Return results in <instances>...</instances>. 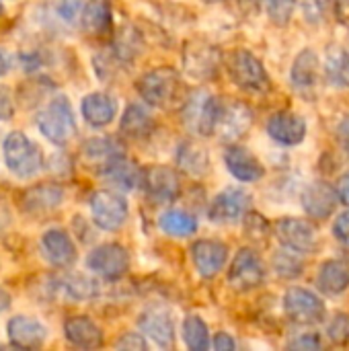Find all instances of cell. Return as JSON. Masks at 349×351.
<instances>
[{
	"label": "cell",
	"instance_id": "cell-1",
	"mask_svg": "<svg viewBox=\"0 0 349 351\" xmlns=\"http://www.w3.org/2000/svg\"><path fill=\"white\" fill-rule=\"evenodd\" d=\"M136 90L146 105L158 109H173L177 105H183L185 84L175 68L160 66L144 72L136 82Z\"/></svg>",
	"mask_w": 349,
	"mask_h": 351
},
{
	"label": "cell",
	"instance_id": "cell-2",
	"mask_svg": "<svg viewBox=\"0 0 349 351\" xmlns=\"http://www.w3.org/2000/svg\"><path fill=\"white\" fill-rule=\"evenodd\" d=\"M35 121L41 136L56 146H66L76 136V117L68 97L64 95H56L53 99H49L39 109Z\"/></svg>",
	"mask_w": 349,
	"mask_h": 351
},
{
	"label": "cell",
	"instance_id": "cell-3",
	"mask_svg": "<svg viewBox=\"0 0 349 351\" xmlns=\"http://www.w3.org/2000/svg\"><path fill=\"white\" fill-rule=\"evenodd\" d=\"M224 64H226L230 80L239 88L253 93V95H263L269 90V86H272L269 74H267L263 62L253 51L234 49L226 56Z\"/></svg>",
	"mask_w": 349,
	"mask_h": 351
},
{
	"label": "cell",
	"instance_id": "cell-4",
	"mask_svg": "<svg viewBox=\"0 0 349 351\" xmlns=\"http://www.w3.org/2000/svg\"><path fill=\"white\" fill-rule=\"evenodd\" d=\"M224 64V53L218 45L206 39H189L181 51L183 72L200 82L214 80Z\"/></svg>",
	"mask_w": 349,
	"mask_h": 351
},
{
	"label": "cell",
	"instance_id": "cell-5",
	"mask_svg": "<svg viewBox=\"0 0 349 351\" xmlns=\"http://www.w3.org/2000/svg\"><path fill=\"white\" fill-rule=\"evenodd\" d=\"M4 160L8 171L19 179H31L43 167L39 146L23 132H10L4 138Z\"/></svg>",
	"mask_w": 349,
	"mask_h": 351
},
{
	"label": "cell",
	"instance_id": "cell-6",
	"mask_svg": "<svg viewBox=\"0 0 349 351\" xmlns=\"http://www.w3.org/2000/svg\"><path fill=\"white\" fill-rule=\"evenodd\" d=\"M220 105H222V99H218L206 90L191 93L181 105L183 125L195 136H214Z\"/></svg>",
	"mask_w": 349,
	"mask_h": 351
},
{
	"label": "cell",
	"instance_id": "cell-7",
	"mask_svg": "<svg viewBox=\"0 0 349 351\" xmlns=\"http://www.w3.org/2000/svg\"><path fill=\"white\" fill-rule=\"evenodd\" d=\"M91 216L93 222L107 232L119 230L130 216V208L125 197L113 189H99L91 197Z\"/></svg>",
	"mask_w": 349,
	"mask_h": 351
},
{
	"label": "cell",
	"instance_id": "cell-8",
	"mask_svg": "<svg viewBox=\"0 0 349 351\" xmlns=\"http://www.w3.org/2000/svg\"><path fill=\"white\" fill-rule=\"evenodd\" d=\"M265 263L251 247L241 249L228 269V284L237 292H251L265 282Z\"/></svg>",
	"mask_w": 349,
	"mask_h": 351
},
{
	"label": "cell",
	"instance_id": "cell-9",
	"mask_svg": "<svg viewBox=\"0 0 349 351\" xmlns=\"http://www.w3.org/2000/svg\"><path fill=\"white\" fill-rule=\"evenodd\" d=\"M86 267L103 280H119L130 269V253L117 243H105L95 247L86 257Z\"/></svg>",
	"mask_w": 349,
	"mask_h": 351
},
{
	"label": "cell",
	"instance_id": "cell-10",
	"mask_svg": "<svg viewBox=\"0 0 349 351\" xmlns=\"http://www.w3.org/2000/svg\"><path fill=\"white\" fill-rule=\"evenodd\" d=\"M284 313L296 325H317L325 319V302L306 288H290L284 294Z\"/></svg>",
	"mask_w": 349,
	"mask_h": 351
},
{
	"label": "cell",
	"instance_id": "cell-11",
	"mask_svg": "<svg viewBox=\"0 0 349 351\" xmlns=\"http://www.w3.org/2000/svg\"><path fill=\"white\" fill-rule=\"evenodd\" d=\"M251 204L253 197L249 191L241 187H228L212 199L208 208V218L214 224H232L251 212Z\"/></svg>",
	"mask_w": 349,
	"mask_h": 351
},
{
	"label": "cell",
	"instance_id": "cell-12",
	"mask_svg": "<svg viewBox=\"0 0 349 351\" xmlns=\"http://www.w3.org/2000/svg\"><path fill=\"white\" fill-rule=\"evenodd\" d=\"M251 125H253V111L249 109V105H245L243 101H224L222 99L214 136H218L222 142L232 144V142L241 140L251 130Z\"/></svg>",
	"mask_w": 349,
	"mask_h": 351
},
{
	"label": "cell",
	"instance_id": "cell-13",
	"mask_svg": "<svg viewBox=\"0 0 349 351\" xmlns=\"http://www.w3.org/2000/svg\"><path fill=\"white\" fill-rule=\"evenodd\" d=\"M138 327L158 348L171 350L175 346V319L167 306L163 304L146 306L138 317Z\"/></svg>",
	"mask_w": 349,
	"mask_h": 351
},
{
	"label": "cell",
	"instance_id": "cell-14",
	"mask_svg": "<svg viewBox=\"0 0 349 351\" xmlns=\"http://www.w3.org/2000/svg\"><path fill=\"white\" fill-rule=\"evenodd\" d=\"M142 187L148 195L158 206L173 204L181 195V179L177 171L165 167V165H154L150 169H144V179Z\"/></svg>",
	"mask_w": 349,
	"mask_h": 351
},
{
	"label": "cell",
	"instance_id": "cell-15",
	"mask_svg": "<svg viewBox=\"0 0 349 351\" xmlns=\"http://www.w3.org/2000/svg\"><path fill=\"white\" fill-rule=\"evenodd\" d=\"M274 232L282 247L298 251L302 255L311 253L317 247V230L306 220L292 218V216L280 218L274 226Z\"/></svg>",
	"mask_w": 349,
	"mask_h": 351
},
{
	"label": "cell",
	"instance_id": "cell-16",
	"mask_svg": "<svg viewBox=\"0 0 349 351\" xmlns=\"http://www.w3.org/2000/svg\"><path fill=\"white\" fill-rule=\"evenodd\" d=\"M191 261L204 280H212L224 269L228 261V247L222 241L200 239L191 245Z\"/></svg>",
	"mask_w": 349,
	"mask_h": 351
},
{
	"label": "cell",
	"instance_id": "cell-17",
	"mask_svg": "<svg viewBox=\"0 0 349 351\" xmlns=\"http://www.w3.org/2000/svg\"><path fill=\"white\" fill-rule=\"evenodd\" d=\"M39 247H41V255L45 257V261L58 269L72 267L78 257L72 237L62 228H49L47 232H43Z\"/></svg>",
	"mask_w": 349,
	"mask_h": 351
},
{
	"label": "cell",
	"instance_id": "cell-18",
	"mask_svg": "<svg viewBox=\"0 0 349 351\" xmlns=\"http://www.w3.org/2000/svg\"><path fill=\"white\" fill-rule=\"evenodd\" d=\"M267 136L280 146H298L306 138V121L298 113L278 111L265 123Z\"/></svg>",
	"mask_w": 349,
	"mask_h": 351
},
{
	"label": "cell",
	"instance_id": "cell-19",
	"mask_svg": "<svg viewBox=\"0 0 349 351\" xmlns=\"http://www.w3.org/2000/svg\"><path fill=\"white\" fill-rule=\"evenodd\" d=\"M300 202H302L304 212L313 220H327L335 212L339 195H337V189L331 183L315 181V183L304 187V191L300 195Z\"/></svg>",
	"mask_w": 349,
	"mask_h": 351
},
{
	"label": "cell",
	"instance_id": "cell-20",
	"mask_svg": "<svg viewBox=\"0 0 349 351\" xmlns=\"http://www.w3.org/2000/svg\"><path fill=\"white\" fill-rule=\"evenodd\" d=\"M6 335L12 348L19 350H39L47 339V329L33 317L16 315L6 323Z\"/></svg>",
	"mask_w": 349,
	"mask_h": 351
},
{
	"label": "cell",
	"instance_id": "cell-21",
	"mask_svg": "<svg viewBox=\"0 0 349 351\" xmlns=\"http://www.w3.org/2000/svg\"><path fill=\"white\" fill-rule=\"evenodd\" d=\"M224 165H226L228 173L243 183H255V181L263 179V175H265L263 162L249 148L239 146V144H230L226 148Z\"/></svg>",
	"mask_w": 349,
	"mask_h": 351
},
{
	"label": "cell",
	"instance_id": "cell-22",
	"mask_svg": "<svg viewBox=\"0 0 349 351\" xmlns=\"http://www.w3.org/2000/svg\"><path fill=\"white\" fill-rule=\"evenodd\" d=\"M64 337L70 346L80 350H97L103 346V331L101 327L84 315L70 317L64 323Z\"/></svg>",
	"mask_w": 349,
	"mask_h": 351
},
{
	"label": "cell",
	"instance_id": "cell-23",
	"mask_svg": "<svg viewBox=\"0 0 349 351\" xmlns=\"http://www.w3.org/2000/svg\"><path fill=\"white\" fill-rule=\"evenodd\" d=\"M317 78H319V58L315 49H302L290 68V82L296 93L311 97L317 88Z\"/></svg>",
	"mask_w": 349,
	"mask_h": 351
},
{
	"label": "cell",
	"instance_id": "cell-24",
	"mask_svg": "<svg viewBox=\"0 0 349 351\" xmlns=\"http://www.w3.org/2000/svg\"><path fill=\"white\" fill-rule=\"evenodd\" d=\"M123 156V146L111 136H97L82 144V158L88 167L97 169L99 173L109 167L113 160Z\"/></svg>",
	"mask_w": 349,
	"mask_h": 351
},
{
	"label": "cell",
	"instance_id": "cell-25",
	"mask_svg": "<svg viewBox=\"0 0 349 351\" xmlns=\"http://www.w3.org/2000/svg\"><path fill=\"white\" fill-rule=\"evenodd\" d=\"M82 29L91 37H107L113 29V6L111 0H88L80 16Z\"/></svg>",
	"mask_w": 349,
	"mask_h": 351
},
{
	"label": "cell",
	"instance_id": "cell-26",
	"mask_svg": "<svg viewBox=\"0 0 349 351\" xmlns=\"http://www.w3.org/2000/svg\"><path fill=\"white\" fill-rule=\"evenodd\" d=\"M80 111L91 128H105L115 119L117 101L109 93H91L82 99Z\"/></svg>",
	"mask_w": 349,
	"mask_h": 351
},
{
	"label": "cell",
	"instance_id": "cell-27",
	"mask_svg": "<svg viewBox=\"0 0 349 351\" xmlns=\"http://www.w3.org/2000/svg\"><path fill=\"white\" fill-rule=\"evenodd\" d=\"M101 175L109 185H113L119 191L138 189L142 187V179H144V171L140 169V165L125 156H119L117 160H113L109 167L101 171Z\"/></svg>",
	"mask_w": 349,
	"mask_h": 351
},
{
	"label": "cell",
	"instance_id": "cell-28",
	"mask_svg": "<svg viewBox=\"0 0 349 351\" xmlns=\"http://www.w3.org/2000/svg\"><path fill=\"white\" fill-rule=\"evenodd\" d=\"M64 199V189L51 183H41L23 193V210L31 216H43L56 210Z\"/></svg>",
	"mask_w": 349,
	"mask_h": 351
},
{
	"label": "cell",
	"instance_id": "cell-29",
	"mask_svg": "<svg viewBox=\"0 0 349 351\" xmlns=\"http://www.w3.org/2000/svg\"><path fill=\"white\" fill-rule=\"evenodd\" d=\"M175 160H177V167L181 173L189 175V177H206L208 171H210V156H208V150L195 142V140H187V142H181L177 146V152H175Z\"/></svg>",
	"mask_w": 349,
	"mask_h": 351
},
{
	"label": "cell",
	"instance_id": "cell-30",
	"mask_svg": "<svg viewBox=\"0 0 349 351\" xmlns=\"http://www.w3.org/2000/svg\"><path fill=\"white\" fill-rule=\"evenodd\" d=\"M119 132L130 140H144L154 132V117L144 105L130 103L121 115Z\"/></svg>",
	"mask_w": 349,
	"mask_h": 351
},
{
	"label": "cell",
	"instance_id": "cell-31",
	"mask_svg": "<svg viewBox=\"0 0 349 351\" xmlns=\"http://www.w3.org/2000/svg\"><path fill=\"white\" fill-rule=\"evenodd\" d=\"M317 288L327 296H339L349 288V263L344 259H329L317 274Z\"/></svg>",
	"mask_w": 349,
	"mask_h": 351
},
{
	"label": "cell",
	"instance_id": "cell-32",
	"mask_svg": "<svg viewBox=\"0 0 349 351\" xmlns=\"http://www.w3.org/2000/svg\"><path fill=\"white\" fill-rule=\"evenodd\" d=\"M325 78L331 86L349 88V51L341 45H329L325 53Z\"/></svg>",
	"mask_w": 349,
	"mask_h": 351
},
{
	"label": "cell",
	"instance_id": "cell-33",
	"mask_svg": "<svg viewBox=\"0 0 349 351\" xmlns=\"http://www.w3.org/2000/svg\"><path fill=\"white\" fill-rule=\"evenodd\" d=\"M158 228L175 239H187L197 232V218L185 210H165L158 216Z\"/></svg>",
	"mask_w": 349,
	"mask_h": 351
},
{
	"label": "cell",
	"instance_id": "cell-34",
	"mask_svg": "<svg viewBox=\"0 0 349 351\" xmlns=\"http://www.w3.org/2000/svg\"><path fill=\"white\" fill-rule=\"evenodd\" d=\"M56 290L68 298V300H74V302H80V300H91L99 294V284L82 274H70V276H64L56 282Z\"/></svg>",
	"mask_w": 349,
	"mask_h": 351
},
{
	"label": "cell",
	"instance_id": "cell-35",
	"mask_svg": "<svg viewBox=\"0 0 349 351\" xmlns=\"http://www.w3.org/2000/svg\"><path fill=\"white\" fill-rule=\"evenodd\" d=\"M142 35L134 27H123L117 31L111 51L119 60V64H132L142 53Z\"/></svg>",
	"mask_w": 349,
	"mask_h": 351
},
{
	"label": "cell",
	"instance_id": "cell-36",
	"mask_svg": "<svg viewBox=\"0 0 349 351\" xmlns=\"http://www.w3.org/2000/svg\"><path fill=\"white\" fill-rule=\"evenodd\" d=\"M181 333H183L185 346L191 351H206L208 348H212V335L202 317H195V315L187 317L183 321Z\"/></svg>",
	"mask_w": 349,
	"mask_h": 351
},
{
	"label": "cell",
	"instance_id": "cell-37",
	"mask_svg": "<svg viewBox=\"0 0 349 351\" xmlns=\"http://www.w3.org/2000/svg\"><path fill=\"white\" fill-rule=\"evenodd\" d=\"M272 267H274V271H276L280 278H284V280H296V278L302 276V271H304L302 253L284 247L282 251H278V253L274 255Z\"/></svg>",
	"mask_w": 349,
	"mask_h": 351
},
{
	"label": "cell",
	"instance_id": "cell-38",
	"mask_svg": "<svg viewBox=\"0 0 349 351\" xmlns=\"http://www.w3.org/2000/svg\"><path fill=\"white\" fill-rule=\"evenodd\" d=\"M261 6L265 8L269 21L278 27H284L290 23L294 10H296V0H261Z\"/></svg>",
	"mask_w": 349,
	"mask_h": 351
},
{
	"label": "cell",
	"instance_id": "cell-39",
	"mask_svg": "<svg viewBox=\"0 0 349 351\" xmlns=\"http://www.w3.org/2000/svg\"><path fill=\"white\" fill-rule=\"evenodd\" d=\"M327 337L333 346H348L349 343V315L335 313L327 323Z\"/></svg>",
	"mask_w": 349,
	"mask_h": 351
},
{
	"label": "cell",
	"instance_id": "cell-40",
	"mask_svg": "<svg viewBox=\"0 0 349 351\" xmlns=\"http://www.w3.org/2000/svg\"><path fill=\"white\" fill-rule=\"evenodd\" d=\"M245 232L253 243H267V234H269V224L267 218H263L257 212H249L245 216Z\"/></svg>",
	"mask_w": 349,
	"mask_h": 351
},
{
	"label": "cell",
	"instance_id": "cell-41",
	"mask_svg": "<svg viewBox=\"0 0 349 351\" xmlns=\"http://www.w3.org/2000/svg\"><path fill=\"white\" fill-rule=\"evenodd\" d=\"M298 6L302 10V16L311 23V25H319L325 21L331 0H298Z\"/></svg>",
	"mask_w": 349,
	"mask_h": 351
},
{
	"label": "cell",
	"instance_id": "cell-42",
	"mask_svg": "<svg viewBox=\"0 0 349 351\" xmlns=\"http://www.w3.org/2000/svg\"><path fill=\"white\" fill-rule=\"evenodd\" d=\"M82 8H84L82 0H58L56 2V12L68 25H74L82 16Z\"/></svg>",
	"mask_w": 349,
	"mask_h": 351
},
{
	"label": "cell",
	"instance_id": "cell-43",
	"mask_svg": "<svg viewBox=\"0 0 349 351\" xmlns=\"http://www.w3.org/2000/svg\"><path fill=\"white\" fill-rule=\"evenodd\" d=\"M286 348L298 351H315L323 348V341H321V335H317V333H300V335L292 337Z\"/></svg>",
	"mask_w": 349,
	"mask_h": 351
},
{
	"label": "cell",
	"instance_id": "cell-44",
	"mask_svg": "<svg viewBox=\"0 0 349 351\" xmlns=\"http://www.w3.org/2000/svg\"><path fill=\"white\" fill-rule=\"evenodd\" d=\"M115 348H117V350H125V351L148 350L146 335H140V333H123V335L115 341Z\"/></svg>",
	"mask_w": 349,
	"mask_h": 351
},
{
	"label": "cell",
	"instance_id": "cell-45",
	"mask_svg": "<svg viewBox=\"0 0 349 351\" xmlns=\"http://www.w3.org/2000/svg\"><path fill=\"white\" fill-rule=\"evenodd\" d=\"M230 4V10L239 14L241 19H251L259 12L261 0H226Z\"/></svg>",
	"mask_w": 349,
	"mask_h": 351
},
{
	"label": "cell",
	"instance_id": "cell-46",
	"mask_svg": "<svg viewBox=\"0 0 349 351\" xmlns=\"http://www.w3.org/2000/svg\"><path fill=\"white\" fill-rule=\"evenodd\" d=\"M333 237L344 247H349V212L337 216V220L333 222Z\"/></svg>",
	"mask_w": 349,
	"mask_h": 351
},
{
	"label": "cell",
	"instance_id": "cell-47",
	"mask_svg": "<svg viewBox=\"0 0 349 351\" xmlns=\"http://www.w3.org/2000/svg\"><path fill=\"white\" fill-rule=\"evenodd\" d=\"M14 113V101H12V95L6 86L0 84V121H6L10 119Z\"/></svg>",
	"mask_w": 349,
	"mask_h": 351
},
{
	"label": "cell",
	"instance_id": "cell-48",
	"mask_svg": "<svg viewBox=\"0 0 349 351\" xmlns=\"http://www.w3.org/2000/svg\"><path fill=\"white\" fill-rule=\"evenodd\" d=\"M212 348L216 351H232L237 348V343H234L232 335L220 331V333H216V335L212 337Z\"/></svg>",
	"mask_w": 349,
	"mask_h": 351
},
{
	"label": "cell",
	"instance_id": "cell-49",
	"mask_svg": "<svg viewBox=\"0 0 349 351\" xmlns=\"http://www.w3.org/2000/svg\"><path fill=\"white\" fill-rule=\"evenodd\" d=\"M335 189H337L339 202L349 208V173H346V175H341V177H339V181H337Z\"/></svg>",
	"mask_w": 349,
	"mask_h": 351
},
{
	"label": "cell",
	"instance_id": "cell-50",
	"mask_svg": "<svg viewBox=\"0 0 349 351\" xmlns=\"http://www.w3.org/2000/svg\"><path fill=\"white\" fill-rule=\"evenodd\" d=\"M337 140H339L341 148L349 154V115L339 123V128H337Z\"/></svg>",
	"mask_w": 349,
	"mask_h": 351
},
{
	"label": "cell",
	"instance_id": "cell-51",
	"mask_svg": "<svg viewBox=\"0 0 349 351\" xmlns=\"http://www.w3.org/2000/svg\"><path fill=\"white\" fill-rule=\"evenodd\" d=\"M333 6L339 21H349V0H333Z\"/></svg>",
	"mask_w": 349,
	"mask_h": 351
},
{
	"label": "cell",
	"instance_id": "cell-52",
	"mask_svg": "<svg viewBox=\"0 0 349 351\" xmlns=\"http://www.w3.org/2000/svg\"><path fill=\"white\" fill-rule=\"evenodd\" d=\"M8 306H10V294L4 288H0V313H4Z\"/></svg>",
	"mask_w": 349,
	"mask_h": 351
},
{
	"label": "cell",
	"instance_id": "cell-53",
	"mask_svg": "<svg viewBox=\"0 0 349 351\" xmlns=\"http://www.w3.org/2000/svg\"><path fill=\"white\" fill-rule=\"evenodd\" d=\"M8 66H10V60H8V56L0 49V78L8 72Z\"/></svg>",
	"mask_w": 349,
	"mask_h": 351
},
{
	"label": "cell",
	"instance_id": "cell-54",
	"mask_svg": "<svg viewBox=\"0 0 349 351\" xmlns=\"http://www.w3.org/2000/svg\"><path fill=\"white\" fill-rule=\"evenodd\" d=\"M204 2H210V4H216V2H226V0H204Z\"/></svg>",
	"mask_w": 349,
	"mask_h": 351
},
{
	"label": "cell",
	"instance_id": "cell-55",
	"mask_svg": "<svg viewBox=\"0 0 349 351\" xmlns=\"http://www.w3.org/2000/svg\"><path fill=\"white\" fill-rule=\"evenodd\" d=\"M4 12V6H2V2H0V14Z\"/></svg>",
	"mask_w": 349,
	"mask_h": 351
}]
</instances>
